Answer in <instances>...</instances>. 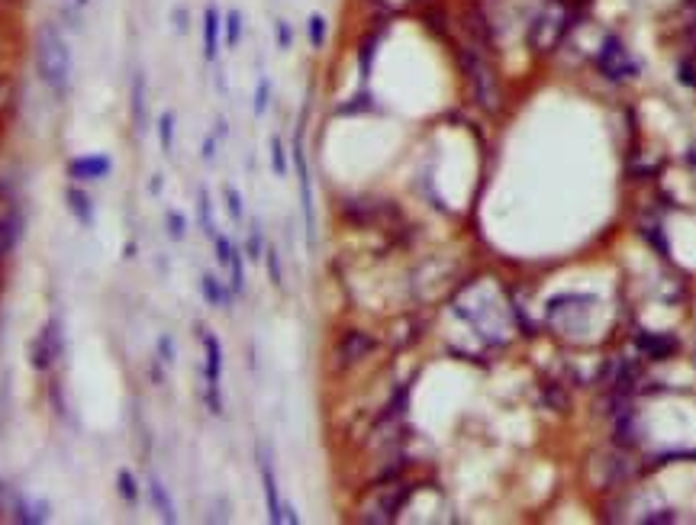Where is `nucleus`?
Listing matches in <instances>:
<instances>
[{
  "instance_id": "36",
  "label": "nucleus",
  "mask_w": 696,
  "mask_h": 525,
  "mask_svg": "<svg viewBox=\"0 0 696 525\" xmlns=\"http://www.w3.org/2000/svg\"><path fill=\"white\" fill-rule=\"evenodd\" d=\"M0 258H4V255H0Z\"/></svg>"
},
{
  "instance_id": "25",
  "label": "nucleus",
  "mask_w": 696,
  "mask_h": 525,
  "mask_svg": "<svg viewBox=\"0 0 696 525\" xmlns=\"http://www.w3.org/2000/svg\"><path fill=\"white\" fill-rule=\"evenodd\" d=\"M271 107V78H258L255 84V100H252V113L255 116H265Z\"/></svg>"
},
{
  "instance_id": "28",
  "label": "nucleus",
  "mask_w": 696,
  "mask_h": 525,
  "mask_svg": "<svg viewBox=\"0 0 696 525\" xmlns=\"http://www.w3.org/2000/svg\"><path fill=\"white\" fill-rule=\"evenodd\" d=\"M265 265H268V277H271V284H274V287H281V284H284V271H281V252L274 249V245H268V249H265Z\"/></svg>"
},
{
  "instance_id": "35",
  "label": "nucleus",
  "mask_w": 696,
  "mask_h": 525,
  "mask_svg": "<svg viewBox=\"0 0 696 525\" xmlns=\"http://www.w3.org/2000/svg\"><path fill=\"white\" fill-rule=\"evenodd\" d=\"M229 136V126H226V120H216V139H226Z\"/></svg>"
},
{
  "instance_id": "12",
  "label": "nucleus",
  "mask_w": 696,
  "mask_h": 525,
  "mask_svg": "<svg viewBox=\"0 0 696 525\" xmlns=\"http://www.w3.org/2000/svg\"><path fill=\"white\" fill-rule=\"evenodd\" d=\"M65 203H68V213L75 216L81 226H94V203L91 194L81 191V187H68L65 191Z\"/></svg>"
},
{
  "instance_id": "23",
  "label": "nucleus",
  "mask_w": 696,
  "mask_h": 525,
  "mask_svg": "<svg viewBox=\"0 0 696 525\" xmlns=\"http://www.w3.org/2000/svg\"><path fill=\"white\" fill-rule=\"evenodd\" d=\"M229 290L232 294H242L245 290V265H242L239 249H232V258H229Z\"/></svg>"
},
{
  "instance_id": "14",
  "label": "nucleus",
  "mask_w": 696,
  "mask_h": 525,
  "mask_svg": "<svg viewBox=\"0 0 696 525\" xmlns=\"http://www.w3.org/2000/svg\"><path fill=\"white\" fill-rule=\"evenodd\" d=\"M200 294H203V300H207L210 306H216V310H226L232 290L216 274H203L200 277Z\"/></svg>"
},
{
  "instance_id": "1",
  "label": "nucleus",
  "mask_w": 696,
  "mask_h": 525,
  "mask_svg": "<svg viewBox=\"0 0 696 525\" xmlns=\"http://www.w3.org/2000/svg\"><path fill=\"white\" fill-rule=\"evenodd\" d=\"M71 71H75V55L62 26L46 20L36 33V75L55 100H65L71 94Z\"/></svg>"
},
{
  "instance_id": "7",
  "label": "nucleus",
  "mask_w": 696,
  "mask_h": 525,
  "mask_svg": "<svg viewBox=\"0 0 696 525\" xmlns=\"http://www.w3.org/2000/svg\"><path fill=\"white\" fill-rule=\"evenodd\" d=\"M113 174V158L110 155H78L68 162V178L78 184H94V181H107Z\"/></svg>"
},
{
  "instance_id": "22",
  "label": "nucleus",
  "mask_w": 696,
  "mask_h": 525,
  "mask_svg": "<svg viewBox=\"0 0 696 525\" xmlns=\"http://www.w3.org/2000/svg\"><path fill=\"white\" fill-rule=\"evenodd\" d=\"M307 36H310V46H313V49H323V46H326L329 23H326L323 13H310V20H307Z\"/></svg>"
},
{
  "instance_id": "8",
  "label": "nucleus",
  "mask_w": 696,
  "mask_h": 525,
  "mask_svg": "<svg viewBox=\"0 0 696 525\" xmlns=\"http://www.w3.org/2000/svg\"><path fill=\"white\" fill-rule=\"evenodd\" d=\"M258 471H261V490H265V509H268V519H271L274 525H278V522H284V503H281V493H278V477H274L268 448H265V451H258Z\"/></svg>"
},
{
  "instance_id": "26",
  "label": "nucleus",
  "mask_w": 696,
  "mask_h": 525,
  "mask_svg": "<svg viewBox=\"0 0 696 525\" xmlns=\"http://www.w3.org/2000/svg\"><path fill=\"white\" fill-rule=\"evenodd\" d=\"M165 229H168V236L174 242H181L187 236V216L181 210H168L165 213Z\"/></svg>"
},
{
  "instance_id": "9",
  "label": "nucleus",
  "mask_w": 696,
  "mask_h": 525,
  "mask_svg": "<svg viewBox=\"0 0 696 525\" xmlns=\"http://www.w3.org/2000/svg\"><path fill=\"white\" fill-rule=\"evenodd\" d=\"M200 33H203V58L213 65L216 58H220V42H223V13L216 4H210L207 10H203Z\"/></svg>"
},
{
  "instance_id": "32",
  "label": "nucleus",
  "mask_w": 696,
  "mask_h": 525,
  "mask_svg": "<svg viewBox=\"0 0 696 525\" xmlns=\"http://www.w3.org/2000/svg\"><path fill=\"white\" fill-rule=\"evenodd\" d=\"M158 358H162L165 364H174L178 361V345H174V339L165 332L162 339H158Z\"/></svg>"
},
{
  "instance_id": "3",
  "label": "nucleus",
  "mask_w": 696,
  "mask_h": 525,
  "mask_svg": "<svg viewBox=\"0 0 696 525\" xmlns=\"http://www.w3.org/2000/svg\"><path fill=\"white\" fill-rule=\"evenodd\" d=\"M461 68L471 81V91L477 97V104H481L484 110H490V113L500 110V104H503L500 78H497V71H493V65L487 62L484 49H477V46L461 49Z\"/></svg>"
},
{
  "instance_id": "15",
  "label": "nucleus",
  "mask_w": 696,
  "mask_h": 525,
  "mask_svg": "<svg viewBox=\"0 0 696 525\" xmlns=\"http://www.w3.org/2000/svg\"><path fill=\"white\" fill-rule=\"evenodd\" d=\"M145 100H149V84H145L142 71H136V78H133V120H136L139 133H145Z\"/></svg>"
},
{
  "instance_id": "29",
  "label": "nucleus",
  "mask_w": 696,
  "mask_h": 525,
  "mask_svg": "<svg viewBox=\"0 0 696 525\" xmlns=\"http://www.w3.org/2000/svg\"><path fill=\"white\" fill-rule=\"evenodd\" d=\"M274 42H278L281 52H290L294 49V29H290L287 20H274Z\"/></svg>"
},
{
  "instance_id": "33",
  "label": "nucleus",
  "mask_w": 696,
  "mask_h": 525,
  "mask_svg": "<svg viewBox=\"0 0 696 525\" xmlns=\"http://www.w3.org/2000/svg\"><path fill=\"white\" fill-rule=\"evenodd\" d=\"M213 242H216V261H220L223 268H229V258H232V249H236V245H232L226 236H216Z\"/></svg>"
},
{
  "instance_id": "31",
  "label": "nucleus",
  "mask_w": 696,
  "mask_h": 525,
  "mask_svg": "<svg viewBox=\"0 0 696 525\" xmlns=\"http://www.w3.org/2000/svg\"><path fill=\"white\" fill-rule=\"evenodd\" d=\"M171 26H174V33H178V36H184L187 29H191V13H187L184 4H178L171 10Z\"/></svg>"
},
{
  "instance_id": "24",
  "label": "nucleus",
  "mask_w": 696,
  "mask_h": 525,
  "mask_svg": "<svg viewBox=\"0 0 696 525\" xmlns=\"http://www.w3.org/2000/svg\"><path fill=\"white\" fill-rule=\"evenodd\" d=\"M271 171L278 174V178H287V171H290L287 149H284L281 136H271Z\"/></svg>"
},
{
  "instance_id": "4",
  "label": "nucleus",
  "mask_w": 696,
  "mask_h": 525,
  "mask_svg": "<svg viewBox=\"0 0 696 525\" xmlns=\"http://www.w3.org/2000/svg\"><path fill=\"white\" fill-rule=\"evenodd\" d=\"M593 65H597L600 75L606 81H613V84L638 78V62L632 58L626 42H622L616 33H606L600 46L593 49Z\"/></svg>"
},
{
  "instance_id": "10",
  "label": "nucleus",
  "mask_w": 696,
  "mask_h": 525,
  "mask_svg": "<svg viewBox=\"0 0 696 525\" xmlns=\"http://www.w3.org/2000/svg\"><path fill=\"white\" fill-rule=\"evenodd\" d=\"M371 348H374V339H371V335L358 332V329L345 332V339H342V342H339V348H336V355L342 358L339 364H342V368H348V364H355V361L365 358V355L371 352Z\"/></svg>"
},
{
  "instance_id": "21",
  "label": "nucleus",
  "mask_w": 696,
  "mask_h": 525,
  "mask_svg": "<svg viewBox=\"0 0 696 525\" xmlns=\"http://www.w3.org/2000/svg\"><path fill=\"white\" fill-rule=\"evenodd\" d=\"M116 493L129 503V506H136L139 503V484H136V477L133 471H116Z\"/></svg>"
},
{
  "instance_id": "20",
  "label": "nucleus",
  "mask_w": 696,
  "mask_h": 525,
  "mask_svg": "<svg viewBox=\"0 0 696 525\" xmlns=\"http://www.w3.org/2000/svg\"><path fill=\"white\" fill-rule=\"evenodd\" d=\"M197 213H200V226L210 239H216V223H213V200L207 194V187H200L197 194Z\"/></svg>"
},
{
  "instance_id": "11",
  "label": "nucleus",
  "mask_w": 696,
  "mask_h": 525,
  "mask_svg": "<svg viewBox=\"0 0 696 525\" xmlns=\"http://www.w3.org/2000/svg\"><path fill=\"white\" fill-rule=\"evenodd\" d=\"M58 348H62V342H58L55 326L42 329V332H39V339H36V345H33V368H36V371L52 368V361L58 358Z\"/></svg>"
},
{
  "instance_id": "17",
  "label": "nucleus",
  "mask_w": 696,
  "mask_h": 525,
  "mask_svg": "<svg viewBox=\"0 0 696 525\" xmlns=\"http://www.w3.org/2000/svg\"><path fill=\"white\" fill-rule=\"evenodd\" d=\"M377 46H381V33H371L361 39V46H358V71H361V78H371V68H374V55H377Z\"/></svg>"
},
{
  "instance_id": "27",
  "label": "nucleus",
  "mask_w": 696,
  "mask_h": 525,
  "mask_svg": "<svg viewBox=\"0 0 696 525\" xmlns=\"http://www.w3.org/2000/svg\"><path fill=\"white\" fill-rule=\"evenodd\" d=\"M265 236H261V226L252 223V232H249V242H245V255H249V261H261L265 258Z\"/></svg>"
},
{
  "instance_id": "5",
  "label": "nucleus",
  "mask_w": 696,
  "mask_h": 525,
  "mask_svg": "<svg viewBox=\"0 0 696 525\" xmlns=\"http://www.w3.org/2000/svg\"><path fill=\"white\" fill-rule=\"evenodd\" d=\"M294 168H297V187H300V213H303V232H307V245H316V210H313V178H310V162L303 152V139H294Z\"/></svg>"
},
{
  "instance_id": "19",
  "label": "nucleus",
  "mask_w": 696,
  "mask_h": 525,
  "mask_svg": "<svg viewBox=\"0 0 696 525\" xmlns=\"http://www.w3.org/2000/svg\"><path fill=\"white\" fill-rule=\"evenodd\" d=\"M158 145H162L168 158L174 155V110H165L158 116Z\"/></svg>"
},
{
  "instance_id": "16",
  "label": "nucleus",
  "mask_w": 696,
  "mask_h": 525,
  "mask_svg": "<svg viewBox=\"0 0 696 525\" xmlns=\"http://www.w3.org/2000/svg\"><path fill=\"white\" fill-rule=\"evenodd\" d=\"M242 10L239 7H229L223 13V36H226V49L236 52L239 49V42H242Z\"/></svg>"
},
{
  "instance_id": "34",
  "label": "nucleus",
  "mask_w": 696,
  "mask_h": 525,
  "mask_svg": "<svg viewBox=\"0 0 696 525\" xmlns=\"http://www.w3.org/2000/svg\"><path fill=\"white\" fill-rule=\"evenodd\" d=\"M216 145H220V139H216V133L203 136V162H216Z\"/></svg>"
},
{
  "instance_id": "6",
  "label": "nucleus",
  "mask_w": 696,
  "mask_h": 525,
  "mask_svg": "<svg viewBox=\"0 0 696 525\" xmlns=\"http://www.w3.org/2000/svg\"><path fill=\"white\" fill-rule=\"evenodd\" d=\"M203 348H207V403L213 416H223V397H220V381H223V345L216 335L203 332Z\"/></svg>"
},
{
  "instance_id": "2",
  "label": "nucleus",
  "mask_w": 696,
  "mask_h": 525,
  "mask_svg": "<svg viewBox=\"0 0 696 525\" xmlns=\"http://www.w3.org/2000/svg\"><path fill=\"white\" fill-rule=\"evenodd\" d=\"M577 17L574 0H542L539 10L529 17V33L526 42L535 55H551L561 49V42L571 36Z\"/></svg>"
},
{
  "instance_id": "18",
  "label": "nucleus",
  "mask_w": 696,
  "mask_h": 525,
  "mask_svg": "<svg viewBox=\"0 0 696 525\" xmlns=\"http://www.w3.org/2000/svg\"><path fill=\"white\" fill-rule=\"evenodd\" d=\"M638 348H642V352L648 355V358H655V361H661V358H667L677 348V342L674 339H661V335H642V339H638Z\"/></svg>"
},
{
  "instance_id": "30",
  "label": "nucleus",
  "mask_w": 696,
  "mask_h": 525,
  "mask_svg": "<svg viewBox=\"0 0 696 525\" xmlns=\"http://www.w3.org/2000/svg\"><path fill=\"white\" fill-rule=\"evenodd\" d=\"M223 197H226V207H229V216H232V220H242V216H245L242 194H239L232 184H226V187H223Z\"/></svg>"
},
{
  "instance_id": "13",
  "label": "nucleus",
  "mask_w": 696,
  "mask_h": 525,
  "mask_svg": "<svg viewBox=\"0 0 696 525\" xmlns=\"http://www.w3.org/2000/svg\"><path fill=\"white\" fill-rule=\"evenodd\" d=\"M149 503L155 506V513L162 516L165 522H178V509H174L171 493H168V487L158 477L149 480Z\"/></svg>"
}]
</instances>
